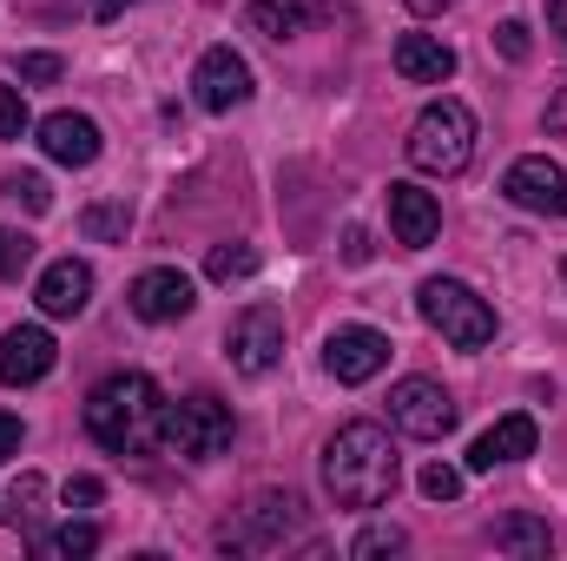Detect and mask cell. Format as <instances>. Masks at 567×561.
<instances>
[{
  "label": "cell",
  "mask_w": 567,
  "mask_h": 561,
  "mask_svg": "<svg viewBox=\"0 0 567 561\" xmlns=\"http://www.w3.org/2000/svg\"><path fill=\"white\" fill-rule=\"evenodd\" d=\"M403 482V456L383 422H343L323 442V489L337 509H383Z\"/></svg>",
  "instance_id": "obj_1"
},
{
  "label": "cell",
  "mask_w": 567,
  "mask_h": 561,
  "mask_svg": "<svg viewBox=\"0 0 567 561\" xmlns=\"http://www.w3.org/2000/svg\"><path fill=\"white\" fill-rule=\"evenodd\" d=\"M86 436L113 456H145L165 442V397L145 370H113L86 397Z\"/></svg>",
  "instance_id": "obj_2"
},
{
  "label": "cell",
  "mask_w": 567,
  "mask_h": 561,
  "mask_svg": "<svg viewBox=\"0 0 567 561\" xmlns=\"http://www.w3.org/2000/svg\"><path fill=\"white\" fill-rule=\"evenodd\" d=\"M468 159H475V113L462 100H429L410 126V165L435 172V178H455Z\"/></svg>",
  "instance_id": "obj_3"
},
{
  "label": "cell",
  "mask_w": 567,
  "mask_h": 561,
  "mask_svg": "<svg viewBox=\"0 0 567 561\" xmlns=\"http://www.w3.org/2000/svg\"><path fill=\"white\" fill-rule=\"evenodd\" d=\"M416 310H423L429 330H442L455 350L495 344V310H488V297H475L462 278H429L423 290H416Z\"/></svg>",
  "instance_id": "obj_4"
},
{
  "label": "cell",
  "mask_w": 567,
  "mask_h": 561,
  "mask_svg": "<svg viewBox=\"0 0 567 561\" xmlns=\"http://www.w3.org/2000/svg\"><path fill=\"white\" fill-rule=\"evenodd\" d=\"M297 529H303V502L297 496H251L238 509V522L218 529V549H231V555H271Z\"/></svg>",
  "instance_id": "obj_5"
},
{
  "label": "cell",
  "mask_w": 567,
  "mask_h": 561,
  "mask_svg": "<svg viewBox=\"0 0 567 561\" xmlns=\"http://www.w3.org/2000/svg\"><path fill=\"white\" fill-rule=\"evenodd\" d=\"M231 404L218 397H185V404H165V449L172 456H192V462H212L231 449Z\"/></svg>",
  "instance_id": "obj_6"
},
{
  "label": "cell",
  "mask_w": 567,
  "mask_h": 561,
  "mask_svg": "<svg viewBox=\"0 0 567 561\" xmlns=\"http://www.w3.org/2000/svg\"><path fill=\"white\" fill-rule=\"evenodd\" d=\"M225 357H231V370H245V377L278 370V357H284V310H271V304L238 310V317H231V330H225Z\"/></svg>",
  "instance_id": "obj_7"
},
{
  "label": "cell",
  "mask_w": 567,
  "mask_h": 561,
  "mask_svg": "<svg viewBox=\"0 0 567 561\" xmlns=\"http://www.w3.org/2000/svg\"><path fill=\"white\" fill-rule=\"evenodd\" d=\"M390 422H396L403 436H416V442H442V436L455 429V397H449L435 377H403V384L390 390Z\"/></svg>",
  "instance_id": "obj_8"
},
{
  "label": "cell",
  "mask_w": 567,
  "mask_h": 561,
  "mask_svg": "<svg viewBox=\"0 0 567 561\" xmlns=\"http://www.w3.org/2000/svg\"><path fill=\"white\" fill-rule=\"evenodd\" d=\"M502 192H508V205H522V212L567 218V172L555 165V159H542V152L515 159V165H508V178H502Z\"/></svg>",
  "instance_id": "obj_9"
},
{
  "label": "cell",
  "mask_w": 567,
  "mask_h": 561,
  "mask_svg": "<svg viewBox=\"0 0 567 561\" xmlns=\"http://www.w3.org/2000/svg\"><path fill=\"white\" fill-rule=\"evenodd\" d=\"M192 100H198L205 113H231V106H245V100H251V67H245V53L212 47V53L198 60V73H192Z\"/></svg>",
  "instance_id": "obj_10"
},
{
  "label": "cell",
  "mask_w": 567,
  "mask_h": 561,
  "mask_svg": "<svg viewBox=\"0 0 567 561\" xmlns=\"http://www.w3.org/2000/svg\"><path fill=\"white\" fill-rule=\"evenodd\" d=\"M323 364H330V377H337V384H370V377L390 364V337H383V330H370V324H343V330H330Z\"/></svg>",
  "instance_id": "obj_11"
},
{
  "label": "cell",
  "mask_w": 567,
  "mask_h": 561,
  "mask_svg": "<svg viewBox=\"0 0 567 561\" xmlns=\"http://www.w3.org/2000/svg\"><path fill=\"white\" fill-rule=\"evenodd\" d=\"M126 304H133V317H145V324H178L198 304V284L185 278V272H172V265H152V272L133 278Z\"/></svg>",
  "instance_id": "obj_12"
},
{
  "label": "cell",
  "mask_w": 567,
  "mask_h": 561,
  "mask_svg": "<svg viewBox=\"0 0 567 561\" xmlns=\"http://www.w3.org/2000/svg\"><path fill=\"white\" fill-rule=\"evenodd\" d=\"M53 357H60V344H53L40 324H13V330L0 337V384L27 390V384H40V377L53 370Z\"/></svg>",
  "instance_id": "obj_13"
},
{
  "label": "cell",
  "mask_w": 567,
  "mask_h": 561,
  "mask_svg": "<svg viewBox=\"0 0 567 561\" xmlns=\"http://www.w3.org/2000/svg\"><path fill=\"white\" fill-rule=\"evenodd\" d=\"M390 232H396V245H410V252L435 245V232H442L435 192H423V185H390Z\"/></svg>",
  "instance_id": "obj_14"
},
{
  "label": "cell",
  "mask_w": 567,
  "mask_h": 561,
  "mask_svg": "<svg viewBox=\"0 0 567 561\" xmlns=\"http://www.w3.org/2000/svg\"><path fill=\"white\" fill-rule=\"evenodd\" d=\"M40 152L53 159V165H93L100 159V126L86 120V113H47L40 120Z\"/></svg>",
  "instance_id": "obj_15"
},
{
  "label": "cell",
  "mask_w": 567,
  "mask_h": 561,
  "mask_svg": "<svg viewBox=\"0 0 567 561\" xmlns=\"http://www.w3.org/2000/svg\"><path fill=\"white\" fill-rule=\"evenodd\" d=\"M86 297H93V272H86L80 258H53V265L40 272V284H33V304H40L47 317H80Z\"/></svg>",
  "instance_id": "obj_16"
},
{
  "label": "cell",
  "mask_w": 567,
  "mask_h": 561,
  "mask_svg": "<svg viewBox=\"0 0 567 561\" xmlns=\"http://www.w3.org/2000/svg\"><path fill=\"white\" fill-rule=\"evenodd\" d=\"M396 73L410 86H442V80H455V47L435 40V33H403L396 40Z\"/></svg>",
  "instance_id": "obj_17"
},
{
  "label": "cell",
  "mask_w": 567,
  "mask_h": 561,
  "mask_svg": "<svg viewBox=\"0 0 567 561\" xmlns=\"http://www.w3.org/2000/svg\"><path fill=\"white\" fill-rule=\"evenodd\" d=\"M522 456H535V417H522V410L468 442V469H495V462H522Z\"/></svg>",
  "instance_id": "obj_18"
},
{
  "label": "cell",
  "mask_w": 567,
  "mask_h": 561,
  "mask_svg": "<svg viewBox=\"0 0 567 561\" xmlns=\"http://www.w3.org/2000/svg\"><path fill=\"white\" fill-rule=\"evenodd\" d=\"M323 20V0H251V33L265 40H297Z\"/></svg>",
  "instance_id": "obj_19"
},
{
  "label": "cell",
  "mask_w": 567,
  "mask_h": 561,
  "mask_svg": "<svg viewBox=\"0 0 567 561\" xmlns=\"http://www.w3.org/2000/svg\"><path fill=\"white\" fill-rule=\"evenodd\" d=\"M40 516H47V476H20L13 482V496H7V529L13 536H27V542H40Z\"/></svg>",
  "instance_id": "obj_20"
},
{
  "label": "cell",
  "mask_w": 567,
  "mask_h": 561,
  "mask_svg": "<svg viewBox=\"0 0 567 561\" xmlns=\"http://www.w3.org/2000/svg\"><path fill=\"white\" fill-rule=\"evenodd\" d=\"M495 549L542 561L548 549H555V536H548V522H542V516H508V522H495Z\"/></svg>",
  "instance_id": "obj_21"
},
{
  "label": "cell",
  "mask_w": 567,
  "mask_h": 561,
  "mask_svg": "<svg viewBox=\"0 0 567 561\" xmlns=\"http://www.w3.org/2000/svg\"><path fill=\"white\" fill-rule=\"evenodd\" d=\"M80 232H86L93 245H113V238H126V232H133V205H126V198L86 205V212H80Z\"/></svg>",
  "instance_id": "obj_22"
},
{
  "label": "cell",
  "mask_w": 567,
  "mask_h": 561,
  "mask_svg": "<svg viewBox=\"0 0 567 561\" xmlns=\"http://www.w3.org/2000/svg\"><path fill=\"white\" fill-rule=\"evenodd\" d=\"M33 549H40V555H66V561H80V555H93V549H100V529H93V522H66V529L40 536Z\"/></svg>",
  "instance_id": "obj_23"
},
{
  "label": "cell",
  "mask_w": 567,
  "mask_h": 561,
  "mask_svg": "<svg viewBox=\"0 0 567 561\" xmlns=\"http://www.w3.org/2000/svg\"><path fill=\"white\" fill-rule=\"evenodd\" d=\"M0 192H7L20 212H53V185H47L40 172H7V178H0Z\"/></svg>",
  "instance_id": "obj_24"
},
{
  "label": "cell",
  "mask_w": 567,
  "mask_h": 561,
  "mask_svg": "<svg viewBox=\"0 0 567 561\" xmlns=\"http://www.w3.org/2000/svg\"><path fill=\"white\" fill-rule=\"evenodd\" d=\"M258 272V252L251 245H212V258H205V278L231 284V278H251Z\"/></svg>",
  "instance_id": "obj_25"
},
{
  "label": "cell",
  "mask_w": 567,
  "mask_h": 561,
  "mask_svg": "<svg viewBox=\"0 0 567 561\" xmlns=\"http://www.w3.org/2000/svg\"><path fill=\"white\" fill-rule=\"evenodd\" d=\"M403 549H410V536H403L396 522H370V529H363V536L350 542V555H357V561H377V555H403Z\"/></svg>",
  "instance_id": "obj_26"
},
{
  "label": "cell",
  "mask_w": 567,
  "mask_h": 561,
  "mask_svg": "<svg viewBox=\"0 0 567 561\" xmlns=\"http://www.w3.org/2000/svg\"><path fill=\"white\" fill-rule=\"evenodd\" d=\"M27 100H20V86H7L0 80V140H27Z\"/></svg>",
  "instance_id": "obj_27"
},
{
  "label": "cell",
  "mask_w": 567,
  "mask_h": 561,
  "mask_svg": "<svg viewBox=\"0 0 567 561\" xmlns=\"http://www.w3.org/2000/svg\"><path fill=\"white\" fill-rule=\"evenodd\" d=\"M423 496H429V502H455V496H462V469L429 462V469H423Z\"/></svg>",
  "instance_id": "obj_28"
},
{
  "label": "cell",
  "mask_w": 567,
  "mask_h": 561,
  "mask_svg": "<svg viewBox=\"0 0 567 561\" xmlns=\"http://www.w3.org/2000/svg\"><path fill=\"white\" fill-rule=\"evenodd\" d=\"M27 258H33V238H20V232H7V225H0V278H20V272H27Z\"/></svg>",
  "instance_id": "obj_29"
},
{
  "label": "cell",
  "mask_w": 567,
  "mask_h": 561,
  "mask_svg": "<svg viewBox=\"0 0 567 561\" xmlns=\"http://www.w3.org/2000/svg\"><path fill=\"white\" fill-rule=\"evenodd\" d=\"M495 47H502V60H528V27L522 20H502L495 27Z\"/></svg>",
  "instance_id": "obj_30"
},
{
  "label": "cell",
  "mask_w": 567,
  "mask_h": 561,
  "mask_svg": "<svg viewBox=\"0 0 567 561\" xmlns=\"http://www.w3.org/2000/svg\"><path fill=\"white\" fill-rule=\"evenodd\" d=\"M20 80L53 86V80H60V60H53V53H20Z\"/></svg>",
  "instance_id": "obj_31"
},
{
  "label": "cell",
  "mask_w": 567,
  "mask_h": 561,
  "mask_svg": "<svg viewBox=\"0 0 567 561\" xmlns=\"http://www.w3.org/2000/svg\"><path fill=\"white\" fill-rule=\"evenodd\" d=\"M100 496H106V482H100V476H73V482H66V509H93Z\"/></svg>",
  "instance_id": "obj_32"
},
{
  "label": "cell",
  "mask_w": 567,
  "mask_h": 561,
  "mask_svg": "<svg viewBox=\"0 0 567 561\" xmlns=\"http://www.w3.org/2000/svg\"><path fill=\"white\" fill-rule=\"evenodd\" d=\"M20 442H27L20 417H7V410H0V462H13V456H20Z\"/></svg>",
  "instance_id": "obj_33"
},
{
  "label": "cell",
  "mask_w": 567,
  "mask_h": 561,
  "mask_svg": "<svg viewBox=\"0 0 567 561\" xmlns=\"http://www.w3.org/2000/svg\"><path fill=\"white\" fill-rule=\"evenodd\" d=\"M343 258H350V265H363V258H370V232H363V225H350V232H343Z\"/></svg>",
  "instance_id": "obj_34"
},
{
  "label": "cell",
  "mask_w": 567,
  "mask_h": 561,
  "mask_svg": "<svg viewBox=\"0 0 567 561\" xmlns=\"http://www.w3.org/2000/svg\"><path fill=\"white\" fill-rule=\"evenodd\" d=\"M548 133H555V140H567V86L548 100Z\"/></svg>",
  "instance_id": "obj_35"
},
{
  "label": "cell",
  "mask_w": 567,
  "mask_h": 561,
  "mask_svg": "<svg viewBox=\"0 0 567 561\" xmlns=\"http://www.w3.org/2000/svg\"><path fill=\"white\" fill-rule=\"evenodd\" d=\"M542 7H548V33L567 47V0H542Z\"/></svg>",
  "instance_id": "obj_36"
},
{
  "label": "cell",
  "mask_w": 567,
  "mask_h": 561,
  "mask_svg": "<svg viewBox=\"0 0 567 561\" xmlns=\"http://www.w3.org/2000/svg\"><path fill=\"white\" fill-rule=\"evenodd\" d=\"M126 7H140V0H100V7H93V13H100V20H120V13H126Z\"/></svg>",
  "instance_id": "obj_37"
},
{
  "label": "cell",
  "mask_w": 567,
  "mask_h": 561,
  "mask_svg": "<svg viewBox=\"0 0 567 561\" xmlns=\"http://www.w3.org/2000/svg\"><path fill=\"white\" fill-rule=\"evenodd\" d=\"M403 7H410V13H423V20H429V13H442V7H455V0H403Z\"/></svg>",
  "instance_id": "obj_38"
}]
</instances>
